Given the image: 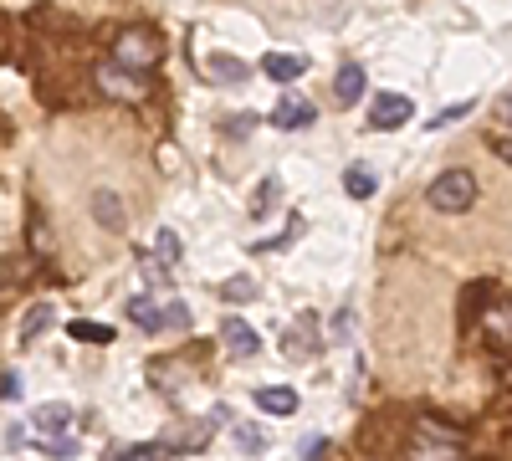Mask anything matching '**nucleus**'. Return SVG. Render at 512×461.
Wrapping results in <instances>:
<instances>
[{"label": "nucleus", "instance_id": "nucleus-1", "mask_svg": "<svg viewBox=\"0 0 512 461\" xmlns=\"http://www.w3.org/2000/svg\"><path fill=\"white\" fill-rule=\"evenodd\" d=\"M472 200H477V175L472 170H446V175L431 180V211H441V216L472 211Z\"/></svg>", "mask_w": 512, "mask_h": 461}, {"label": "nucleus", "instance_id": "nucleus-2", "mask_svg": "<svg viewBox=\"0 0 512 461\" xmlns=\"http://www.w3.org/2000/svg\"><path fill=\"white\" fill-rule=\"evenodd\" d=\"M113 62H123L128 72H149L154 62H159V41H154V31H144V26H123L118 31V41H113Z\"/></svg>", "mask_w": 512, "mask_h": 461}, {"label": "nucleus", "instance_id": "nucleus-3", "mask_svg": "<svg viewBox=\"0 0 512 461\" xmlns=\"http://www.w3.org/2000/svg\"><path fill=\"white\" fill-rule=\"evenodd\" d=\"M98 88L108 93V98H118V103H139V72H128L123 62H103L98 67Z\"/></svg>", "mask_w": 512, "mask_h": 461}, {"label": "nucleus", "instance_id": "nucleus-4", "mask_svg": "<svg viewBox=\"0 0 512 461\" xmlns=\"http://www.w3.org/2000/svg\"><path fill=\"white\" fill-rule=\"evenodd\" d=\"M410 98L405 93H379L374 103H369V123L374 129H400V123H410Z\"/></svg>", "mask_w": 512, "mask_h": 461}, {"label": "nucleus", "instance_id": "nucleus-5", "mask_svg": "<svg viewBox=\"0 0 512 461\" xmlns=\"http://www.w3.org/2000/svg\"><path fill=\"white\" fill-rule=\"evenodd\" d=\"M405 461H461V441H441V436H431V431H415Z\"/></svg>", "mask_w": 512, "mask_h": 461}, {"label": "nucleus", "instance_id": "nucleus-6", "mask_svg": "<svg viewBox=\"0 0 512 461\" xmlns=\"http://www.w3.org/2000/svg\"><path fill=\"white\" fill-rule=\"evenodd\" d=\"M221 344H226L236 359H251L256 349H262V339H256V328H251L246 318H226V323H221Z\"/></svg>", "mask_w": 512, "mask_h": 461}, {"label": "nucleus", "instance_id": "nucleus-7", "mask_svg": "<svg viewBox=\"0 0 512 461\" xmlns=\"http://www.w3.org/2000/svg\"><path fill=\"white\" fill-rule=\"evenodd\" d=\"M272 123H277V129H303V123H313V103L297 98V93H287V98H277Z\"/></svg>", "mask_w": 512, "mask_h": 461}, {"label": "nucleus", "instance_id": "nucleus-8", "mask_svg": "<svg viewBox=\"0 0 512 461\" xmlns=\"http://www.w3.org/2000/svg\"><path fill=\"white\" fill-rule=\"evenodd\" d=\"M333 98L344 103V108L364 98V67H359V62H344V67L333 72Z\"/></svg>", "mask_w": 512, "mask_h": 461}, {"label": "nucleus", "instance_id": "nucleus-9", "mask_svg": "<svg viewBox=\"0 0 512 461\" xmlns=\"http://www.w3.org/2000/svg\"><path fill=\"white\" fill-rule=\"evenodd\" d=\"M262 72H267L272 82H297V77L308 72V57H297V52H267Z\"/></svg>", "mask_w": 512, "mask_h": 461}, {"label": "nucleus", "instance_id": "nucleus-10", "mask_svg": "<svg viewBox=\"0 0 512 461\" xmlns=\"http://www.w3.org/2000/svg\"><path fill=\"white\" fill-rule=\"evenodd\" d=\"M256 405H262L267 415H292V410H297V390H287V385H262V390H256Z\"/></svg>", "mask_w": 512, "mask_h": 461}, {"label": "nucleus", "instance_id": "nucleus-11", "mask_svg": "<svg viewBox=\"0 0 512 461\" xmlns=\"http://www.w3.org/2000/svg\"><path fill=\"white\" fill-rule=\"evenodd\" d=\"M93 216L108 226V231H123L128 221H123V200L113 195V190H93Z\"/></svg>", "mask_w": 512, "mask_h": 461}, {"label": "nucleus", "instance_id": "nucleus-12", "mask_svg": "<svg viewBox=\"0 0 512 461\" xmlns=\"http://www.w3.org/2000/svg\"><path fill=\"white\" fill-rule=\"evenodd\" d=\"M128 318H134L144 333H159L164 328V308L154 298H134V303H128Z\"/></svg>", "mask_w": 512, "mask_h": 461}, {"label": "nucleus", "instance_id": "nucleus-13", "mask_svg": "<svg viewBox=\"0 0 512 461\" xmlns=\"http://www.w3.org/2000/svg\"><path fill=\"white\" fill-rule=\"evenodd\" d=\"M344 190L354 200H369L374 195V170H369V164H349V170H344Z\"/></svg>", "mask_w": 512, "mask_h": 461}, {"label": "nucleus", "instance_id": "nucleus-14", "mask_svg": "<svg viewBox=\"0 0 512 461\" xmlns=\"http://www.w3.org/2000/svg\"><path fill=\"white\" fill-rule=\"evenodd\" d=\"M67 333H72V339H82V344H113V328L108 323H88V318L67 323Z\"/></svg>", "mask_w": 512, "mask_h": 461}, {"label": "nucleus", "instance_id": "nucleus-15", "mask_svg": "<svg viewBox=\"0 0 512 461\" xmlns=\"http://www.w3.org/2000/svg\"><path fill=\"white\" fill-rule=\"evenodd\" d=\"M72 421V410L62 405V400H52V405H41L36 415H31V426H41V431H62Z\"/></svg>", "mask_w": 512, "mask_h": 461}, {"label": "nucleus", "instance_id": "nucleus-16", "mask_svg": "<svg viewBox=\"0 0 512 461\" xmlns=\"http://www.w3.org/2000/svg\"><path fill=\"white\" fill-rule=\"evenodd\" d=\"M47 323H52V303H36V308L21 318V344H31V339H36V333L47 328Z\"/></svg>", "mask_w": 512, "mask_h": 461}, {"label": "nucleus", "instance_id": "nucleus-17", "mask_svg": "<svg viewBox=\"0 0 512 461\" xmlns=\"http://www.w3.org/2000/svg\"><path fill=\"white\" fill-rule=\"evenodd\" d=\"M154 257H159V267H175V262H180V236L169 231V226L154 236Z\"/></svg>", "mask_w": 512, "mask_h": 461}, {"label": "nucleus", "instance_id": "nucleus-18", "mask_svg": "<svg viewBox=\"0 0 512 461\" xmlns=\"http://www.w3.org/2000/svg\"><path fill=\"white\" fill-rule=\"evenodd\" d=\"M349 333H354V313L338 308V313H333V339H328V344H349Z\"/></svg>", "mask_w": 512, "mask_h": 461}, {"label": "nucleus", "instance_id": "nucleus-19", "mask_svg": "<svg viewBox=\"0 0 512 461\" xmlns=\"http://www.w3.org/2000/svg\"><path fill=\"white\" fill-rule=\"evenodd\" d=\"M21 390H26V385H21V369H6V380H0V395H6V400L16 405V400H21Z\"/></svg>", "mask_w": 512, "mask_h": 461}, {"label": "nucleus", "instance_id": "nucleus-20", "mask_svg": "<svg viewBox=\"0 0 512 461\" xmlns=\"http://www.w3.org/2000/svg\"><path fill=\"white\" fill-rule=\"evenodd\" d=\"M251 292H256V282H251V277H231V282H226V298H231V303L251 298Z\"/></svg>", "mask_w": 512, "mask_h": 461}, {"label": "nucleus", "instance_id": "nucleus-21", "mask_svg": "<svg viewBox=\"0 0 512 461\" xmlns=\"http://www.w3.org/2000/svg\"><path fill=\"white\" fill-rule=\"evenodd\" d=\"M164 328H190V308L185 303H169L164 308Z\"/></svg>", "mask_w": 512, "mask_h": 461}, {"label": "nucleus", "instance_id": "nucleus-22", "mask_svg": "<svg viewBox=\"0 0 512 461\" xmlns=\"http://www.w3.org/2000/svg\"><path fill=\"white\" fill-rule=\"evenodd\" d=\"M210 72H216V77H226V82H241V77H246V67H241V62H216Z\"/></svg>", "mask_w": 512, "mask_h": 461}, {"label": "nucleus", "instance_id": "nucleus-23", "mask_svg": "<svg viewBox=\"0 0 512 461\" xmlns=\"http://www.w3.org/2000/svg\"><path fill=\"white\" fill-rule=\"evenodd\" d=\"M466 108H472V103H456V108H446V113H436V118H431V129H441V123H451V118H461Z\"/></svg>", "mask_w": 512, "mask_h": 461}, {"label": "nucleus", "instance_id": "nucleus-24", "mask_svg": "<svg viewBox=\"0 0 512 461\" xmlns=\"http://www.w3.org/2000/svg\"><path fill=\"white\" fill-rule=\"evenodd\" d=\"M236 436H241V446H246V451H256V446H262V431H251V426H241Z\"/></svg>", "mask_w": 512, "mask_h": 461}, {"label": "nucleus", "instance_id": "nucleus-25", "mask_svg": "<svg viewBox=\"0 0 512 461\" xmlns=\"http://www.w3.org/2000/svg\"><path fill=\"white\" fill-rule=\"evenodd\" d=\"M497 118H502V123H512V98H502V103H497Z\"/></svg>", "mask_w": 512, "mask_h": 461}, {"label": "nucleus", "instance_id": "nucleus-26", "mask_svg": "<svg viewBox=\"0 0 512 461\" xmlns=\"http://www.w3.org/2000/svg\"><path fill=\"white\" fill-rule=\"evenodd\" d=\"M497 154H502V159L512 164V139H502V144H497Z\"/></svg>", "mask_w": 512, "mask_h": 461}]
</instances>
